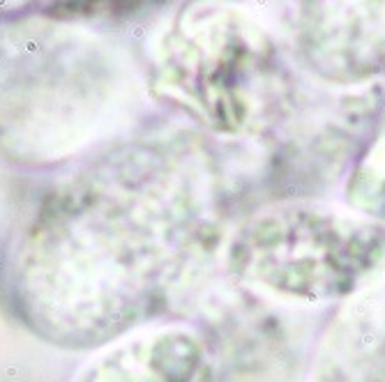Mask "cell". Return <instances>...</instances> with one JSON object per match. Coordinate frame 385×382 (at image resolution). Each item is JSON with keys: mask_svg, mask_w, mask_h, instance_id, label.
<instances>
[{"mask_svg": "<svg viewBox=\"0 0 385 382\" xmlns=\"http://www.w3.org/2000/svg\"><path fill=\"white\" fill-rule=\"evenodd\" d=\"M238 272L304 302L346 297L385 262L378 223L325 207L286 205L249 223L235 242Z\"/></svg>", "mask_w": 385, "mask_h": 382, "instance_id": "1", "label": "cell"}, {"mask_svg": "<svg viewBox=\"0 0 385 382\" xmlns=\"http://www.w3.org/2000/svg\"><path fill=\"white\" fill-rule=\"evenodd\" d=\"M309 382H385V279L330 322Z\"/></svg>", "mask_w": 385, "mask_h": 382, "instance_id": "2", "label": "cell"}, {"mask_svg": "<svg viewBox=\"0 0 385 382\" xmlns=\"http://www.w3.org/2000/svg\"><path fill=\"white\" fill-rule=\"evenodd\" d=\"M201 343L185 331H164L120 345L97 359L79 382H205Z\"/></svg>", "mask_w": 385, "mask_h": 382, "instance_id": "3", "label": "cell"}]
</instances>
